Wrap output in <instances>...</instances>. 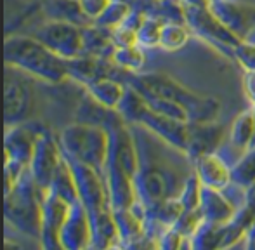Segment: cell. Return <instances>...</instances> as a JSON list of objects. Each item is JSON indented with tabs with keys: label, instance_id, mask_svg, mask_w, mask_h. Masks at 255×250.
I'll return each mask as SVG.
<instances>
[{
	"label": "cell",
	"instance_id": "cell-1",
	"mask_svg": "<svg viewBox=\"0 0 255 250\" xmlns=\"http://www.w3.org/2000/svg\"><path fill=\"white\" fill-rule=\"evenodd\" d=\"M3 61L7 68L30 75L49 85H61L70 80L66 61L33 35H9L3 44Z\"/></svg>",
	"mask_w": 255,
	"mask_h": 250
},
{
	"label": "cell",
	"instance_id": "cell-2",
	"mask_svg": "<svg viewBox=\"0 0 255 250\" xmlns=\"http://www.w3.org/2000/svg\"><path fill=\"white\" fill-rule=\"evenodd\" d=\"M124 82L135 87L139 92H151L181 105L188 112L191 122H215L221 112V103L217 98L200 94L163 71L125 73Z\"/></svg>",
	"mask_w": 255,
	"mask_h": 250
},
{
	"label": "cell",
	"instance_id": "cell-3",
	"mask_svg": "<svg viewBox=\"0 0 255 250\" xmlns=\"http://www.w3.org/2000/svg\"><path fill=\"white\" fill-rule=\"evenodd\" d=\"M45 191L35 183L30 169L9 191H3V216L19 233L40 240L42 203Z\"/></svg>",
	"mask_w": 255,
	"mask_h": 250
},
{
	"label": "cell",
	"instance_id": "cell-4",
	"mask_svg": "<svg viewBox=\"0 0 255 250\" xmlns=\"http://www.w3.org/2000/svg\"><path fill=\"white\" fill-rule=\"evenodd\" d=\"M61 149L66 156L87 163L99 174L106 172L110 130L98 125L75 122L64 127L57 135Z\"/></svg>",
	"mask_w": 255,
	"mask_h": 250
},
{
	"label": "cell",
	"instance_id": "cell-5",
	"mask_svg": "<svg viewBox=\"0 0 255 250\" xmlns=\"http://www.w3.org/2000/svg\"><path fill=\"white\" fill-rule=\"evenodd\" d=\"M66 160L70 163L71 170H73L75 183H77L78 189V198L87 209L91 221L101 216V214L108 212V210H113L108 184L103 174H99L98 170L92 169L87 163H82L78 160L70 158V156H66Z\"/></svg>",
	"mask_w": 255,
	"mask_h": 250
},
{
	"label": "cell",
	"instance_id": "cell-6",
	"mask_svg": "<svg viewBox=\"0 0 255 250\" xmlns=\"http://www.w3.org/2000/svg\"><path fill=\"white\" fill-rule=\"evenodd\" d=\"M31 35L63 59L84 54V26L70 21L49 19L35 28Z\"/></svg>",
	"mask_w": 255,
	"mask_h": 250
},
{
	"label": "cell",
	"instance_id": "cell-7",
	"mask_svg": "<svg viewBox=\"0 0 255 250\" xmlns=\"http://www.w3.org/2000/svg\"><path fill=\"white\" fill-rule=\"evenodd\" d=\"M186 24L191 28L193 35L217 47L222 54H228L231 58L235 47L242 42V38L236 37L224 23H221L208 10V7L186 5Z\"/></svg>",
	"mask_w": 255,
	"mask_h": 250
},
{
	"label": "cell",
	"instance_id": "cell-8",
	"mask_svg": "<svg viewBox=\"0 0 255 250\" xmlns=\"http://www.w3.org/2000/svg\"><path fill=\"white\" fill-rule=\"evenodd\" d=\"M63 149H61L59 139L52 134L49 128H45L38 135L37 146H35L33 158L30 162V172L33 176L35 183L38 184L44 191L51 188L54 176L63 162Z\"/></svg>",
	"mask_w": 255,
	"mask_h": 250
},
{
	"label": "cell",
	"instance_id": "cell-9",
	"mask_svg": "<svg viewBox=\"0 0 255 250\" xmlns=\"http://www.w3.org/2000/svg\"><path fill=\"white\" fill-rule=\"evenodd\" d=\"M45 128H47L45 125H42L40 122H31V120L12 125V127H5L3 162L9 160V162H16L23 167H30L38 135Z\"/></svg>",
	"mask_w": 255,
	"mask_h": 250
},
{
	"label": "cell",
	"instance_id": "cell-10",
	"mask_svg": "<svg viewBox=\"0 0 255 250\" xmlns=\"http://www.w3.org/2000/svg\"><path fill=\"white\" fill-rule=\"evenodd\" d=\"M33 112V89L24 78L5 75L3 87V124L5 127L30 120Z\"/></svg>",
	"mask_w": 255,
	"mask_h": 250
},
{
	"label": "cell",
	"instance_id": "cell-11",
	"mask_svg": "<svg viewBox=\"0 0 255 250\" xmlns=\"http://www.w3.org/2000/svg\"><path fill=\"white\" fill-rule=\"evenodd\" d=\"M170 183L172 179L167 170H163L160 165L144 163L141 160V167H139L134 179L135 196L146 209H149V207L174 196Z\"/></svg>",
	"mask_w": 255,
	"mask_h": 250
},
{
	"label": "cell",
	"instance_id": "cell-12",
	"mask_svg": "<svg viewBox=\"0 0 255 250\" xmlns=\"http://www.w3.org/2000/svg\"><path fill=\"white\" fill-rule=\"evenodd\" d=\"M208 10L236 37L247 40L255 30V5L240 0H208Z\"/></svg>",
	"mask_w": 255,
	"mask_h": 250
},
{
	"label": "cell",
	"instance_id": "cell-13",
	"mask_svg": "<svg viewBox=\"0 0 255 250\" xmlns=\"http://www.w3.org/2000/svg\"><path fill=\"white\" fill-rule=\"evenodd\" d=\"M137 125L148 128L156 137H160L161 141H165L168 146L177 149L182 155H186V151H188L189 122L172 119V117H167L163 113H158L154 110L148 108L144 112V115L141 117Z\"/></svg>",
	"mask_w": 255,
	"mask_h": 250
},
{
	"label": "cell",
	"instance_id": "cell-14",
	"mask_svg": "<svg viewBox=\"0 0 255 250\" xmlns=\"http://www.w3.org/2000/svg\"><path fill=\"white\" fill-rule=\"evenodd\" d=\"M70 210V203L52 189L45 191L42 203V230L40 244L44 249H61V230Z\"/></svg>",
	"mask_w": 255,
	"mask_h": 250
},
{
	"label": "cell",
	"instance_id": "cell-15",
	"mask_svg": "<svg viewBox=\"0 0 255 250\" xmlns=\"http://www.w3.org/2000/svg\"><path fill=\"white\" fill-rule=\"evenodd\" d=\"M92 244V221L84 203H71L68 216L61 230V249L64 250H84L91 249Z\"/></svg>",
	"mask_w": 255,
	"mask_h": 250
},
{
	"label": "cell",
	"instance_id": "cell-16",
	"mask_svg": "<svg viewBox=\"0 0 255 250\" xmlns=\"http://www.w3.org/2000/svg\"><path fill=\"white\" fill-rule=\"evenodd\" d=\"M226 139V130L221 124L215 122H189L188 156L191 162L208 153H217Z\"/></svg>",
	"mask_w": 255,
	"mask_h": 250
},
{
	"label": "cell",
	"instance_id": "cell-17",
	"mask_svg": "<svg viewBox=\"0 0 255 250\" xmlns=\"http://www.w3.org/2000/svg\"><path fill=\"white\" fill-rule=\"evenodd\" d=\"M193 163V172L198 176L200 183L207 188H215L224 191L229 184H233V170L224 160L219 156V153H208Z\"/></svg>",
	"mask_w": 255,
	"mask_h": 250
},
{
	"label": "cell",
	"instance_id": "cell-18",
	"mask_svg": "<svg viewBox=\"0 0 255 250\" xmlns=\"http://www.w3.org/2000/svg\"><path fill=\"white\" fill-rule=\"evenodd\" d=\"M200 210L203 217L212 223L226 224L236 216L238 209L236 205L224 196L222 189L202 186V200H200Z\"/></svg>",
	"mask_w": 255,
	"mask_h": 250
},
{
	"label": "cell",
	"instance_id": "cell-19",
	"mask_svg": "<svg viewBox=\"0 0 255 250\" xmlns=\"http://www.w3.org/2000/svg\"><path fill=\"white\" fill-rule=\"evenodd\" d=\"M75 122L98 125V127H104V128H108V130H111V128L117 127V125L124 124L125 120L122 119V115L117 110L99 105L98 101H94V99L85 92L84 99H82L77 108Z\"/></svg>",
	"mask_w": 255,
	"mask_h": 250
},
{
	"label": "cell",
	"instance_id": "cell-20",
	"mask_svg": "<svg viewBox=\"0 0 255 250\" xmlns=\"http://www.w3.org/2000/svg\"><path fill=\"white\" fill-rule=\"evenodd\" d=\"M125 89H127V84L124 80L115 77H104L89 84L87 87H84V91L99 105L117 110L125 94Z\"/></svg>",
	"mask_w": 255,
	"mask_h": 250
},
{
	"label": "cell",
	"instance_id": "cell-21",
	"mask_svg": "<svg viewBox=\"0 0 255 250\" xmlns=\"http://www.w3.org/2000/svg\"><path fill=\"white\" fill-rule=\"evenodd\" d=\"M229 142L240 155H243L247 149L255 144V110L252 106L233 120L231 130H229Z\"/></svg>",
	"mask_w": 255,
	"mask_h": 250
},
{
	"label": "cell",
	"instance_id": "cell-22",
	"mask_svg": "<svg viewBox=\"0 0 255 250\" xmlns=\"http://www.w3.org/2000/svg\"><path fill=\"white\" fill-rule=\"evenodd\" d=\"M115 42L111 38V30L103 28L99 24H89L84 26V54L94 56V58L111 59L115 51Z\"/></svg>",
	"mask_w": 255,
	"mask_h": 250
},
{
	"label": "cell",
	"instance_id": "cell-23",
	"mask_svg": "<svg viewBox=\"0 0 255 250\" xmlns=\"http://www.w3.org/2000/svg\"><path fill=\"white\" fill-rule=\"evenodd\" d=\"M189 245L195 250L224 249V224L203 219V223L198 226V230L189 238Z\"/></svg>",
	"mask_w": 255,
	"mask_h": 250
},
{
	"label": "cell",
	"instance_id": "cell-24",
	"mask_svg": "<svg viewBox=\"0 0 255 250\" xmlns=\"http://www.w3.org/2000/svg\"><path fill=\"white\" fill-rule=\"evenodd\" d=\"M44 10L51 19H61V21H70L78 26H89L92 24L91 21L85 17L82 12L78 0H45Z\"/></svg>",
	"mask_w": 255,
	"mask_h": 250
},
{
	"label": "cell",
	"instance_id": "cell-25",
	"mask_svg": "<svg viewBox=\"0 0 255 250\" xmlns=\"http://www.w3.org/2000/svg\"><path fill=\"white\" fill-rule=\"evenodd\" d=\"M149 108V105L146 103V98L137 91L135 87L127 84L125 94L122 98L120 105L117 106V112L122 115V119L125 120L128 125H137L141 117L144 115V112Z\"/></svg>",
	"mask_w": 255,
	"mask_h": 250
},
{
	"label": "cell",
	"instance_id": "cell-26",
	"mask_svg": "<svg viewBox=\"0 0 255 250\" xmlns=\"http://www.w3.org/2000/svg\"><path fill=\"white\" fill-rule=\"evenodd\" d=\"M191 37H193V31L186 23L165 21L163 30H161L160 49H163V51H167V52L181 51V49L188 44Z\"/></svg>",
	"mask_w": 255,
	"mask_h": 250
},
{
	"label": "cell",
	"instance_id": "cell-27",
	"mask_svg": "<svg viewBox=\"0 0 255 250\" xmlns=\"http://www.w3.org/2000/svg\"><path fill=\"white\" fill-rule=\"evenodd\" d=\"M111 61L117 64L125 73H141L146 64V54L141 45H125V47H115L111 54Z\"/></svg>",
	"mask_w": 255,
	"mask_h": 250
},
{
	"label": "cell",
	"instance_id": "cell-28",
	"mask_svg": "<svg viewBox=\"0 0 255 250\" xmlns=\"http://www.w3.org/2000/svg\"><path fill=\"white\" fill-rule=\"evenodd\" d=\"M49 189H52L54 193H57V195H59L61 198L66 200L70 205L80 200L78 198V189H77V183H75L73 170H71L66 156H63V162H61L59 169H57L56 176H54V181H52V184Z\"/></svg>",
	"mask_w": 255,
	"mask_h": 250
},
{
	"label": "cell",
	"instance_id": "cell-29",
	"mask_svg": "<svg viewBox=\"0 0 255 250\" xmlns=\"http://www.w3.org/2000/svg\"><path fill=\"white\" fill-rule=\"evenodd\" d=\"M233 184L242 189H250L255 184V144L249 148L231 167Z\"/></svg>",
	"mask_w": 255,
	"mask_h": 250
},
{
	"label": "cell",
	"instance_id": "cell-30",
	"mask_svg": "<svg viewBox=\"0 0 255 250\" xmlns=\"http://www.w3.org/2000/svg\"><path fill=\"white\" fill-rule=\"evenodd\" d=\"M134 10V3L130 0H111L110 5L106 7V10L94 21V24H99L108 30L120 26L125 19L128 17V14Z\"/></svg>",
	"mask_w": 255,
	"mask_h": 250
},
{
	"label": "cell",
	"instance_id": "cell-31",
	"mask_svg": "<svg viewBox=\"0 0 255 250\" xmlns=\"http://www.w3.org/2000/svg\"><path fill=\"white\" fill-rule=\"evenodd\" d=\"M163 23L165 21L160 19V17L146 14L141 28L137 30V45H141L142 49L160 47V38H161V30H163Z\"/></svg>",
	"mask_w": 255,
	"mask_h": 250
},
{
	"label": "cell",
	"instance_id": "cell-32",
	"mask_svg": "<svg viewBox=\"0 0 255 250\" xmlns=\"http://www.w3.org/2000/svg\"><path fill=\"white\" fill-rule=\"evenodd\" d=\"M202 186L198 176L195 172L184 181L181 191L177 193L179 202L182 203L184 210H193V209H200V200H202Z\"/></svg>",
	"mask_w": 255,
	"mask_h": 250
},
{
	"label": "cell",
	"instance_id": "cell-33",
	"mask_svg": "<svg viewBox=\"0 0 255 250\" xmlns=\"http://www.w3.org/2000/svg\"><path fill=\"white\" fill-rule=\"evenodd\" d=\"M203 214L200 209H193V210H184L181 214V217L177 219V223L174 224V228L186 238H191L193 233L198 230V226L203 223Z\"/></svg>",
	"mask_w": 255,
	"mask_h": 250
},
{
	"label": "cell",
	"instance_id": "cell-34",
	"mask_svg": "<svg viewBox=\"0 0 255 250\" xmlns=\"http://www.w3.org/2000/svg\"><path fill=\"white\" fill-rule=\"evenodd\" d=\"M233 59L243 70L255 71V44L250 40H242L233 51Z\"/></svg>",
	"mask_w": 255,
	"mask_h": 250
},
{
	"label": "cell",
	"instance_id": "cell-35",
	"mask_svg": "<svg viewBox=\"0 0 255 250\" xmlns=\"http://www.w3.org/2000/svg\"><path fill=\"white\" fill-rule=\"evenodd\" d=\"M189 238L182 237L175 228H167L163 230L156 238V249H165V250H175V249H186L184 242Z\"/></svg>",
	"mask_w": 255,
	"mask_h": 250
},
{
	"label": "cell",
	"instance_id": "cell-36",
	"mask_svg": "<svg viewBox=\"0 0 255 250\" xmlns=\"http://www.w3.org/2000/svg\"><path fill=\"white\" fill-rule=\"evenodd\" d=\"M111 38H113L117 47H125V45H134L137 44V31L130 28L128 24L122 23L120 26L111 30Z\"/></svg>",
	"mask_w": 255,
	"mask_h": 250
},
{
	"label": "cell",
	"instance_id": "cell-37",
	"mask_svg": "<svg viewBox=\"0 0 255 250\" xmlns=\"http://www.w3.org/2000/svg\"><path fill=\"white\" fill-rule=\"evenodd\" d=\"M111 0H78V5H80L82 12L85 14V17H87L91 23H94L104 10H106Z\"/></svg>",
	"mask_w": 255,
	"mask_h": 250
},
{
	"label": "cell",
	"instance_id": "cell-38",
	"mask_svg": "<svg viewBox=\"0 0 255 250\" xmlns=\"http://www.w3.org/2000/svg\"><path fill=\"white\" fill-rule=\"evenodd\" d=\"M242 85H243V92H245V98L249 99L250 106L255 108V71L243 70Z\"/></svg>",
	"mask_w": 255,
	"mask_h": 250
},
{
	"label": "cell",
	"instance_id": "cell-39",
	"mask_svg": "<svg viewBox=\"0 0 255 250\" xmlns=\"http://www.w3.org/2000/svg\"><path fill=\"white\" fill-rule=\"evenodd\" d=\"M243 240H245V249L255 250V221L252 223V226L249 228V231H247Z\"/></svg>",
	"mask_w": 255,
	"mask_h": 250
},
{
	"label": "cell",
	"instance_id": "cell-40",
	"mask_svg": "<svg viewBox=\"0 0 255 250\" xmlns=\"http://www.w3.org/2000/svg\"><path fill=\"white\" fill-rule=\"evenodd\" d=\"M245 193H247V200H245V202L249 203V205H252L254 209H255V184L250 189H247Z\"/></svg>",
	"mask_w": 255,
	"mask_h": 250
},
{
	"label": "cell",
	"instance_id": "cell-41",
	"mask_svg": "<svg viewBox=\"0 0 255 250\" xmlns=\"http://www.w3.org/2000/svg\"><path fill=\"white\" fill-rule=\"evenodd\" d=\"M184 5H195V7H207L208 0H181Z\"/></svg>",
	"mask_w": 255,
	"mask_h": 250
},
{
	"label": "cell",
	"instance_id": "cell-42",
	"mask_svg": "<svg viewBox=\"0 0 255 250\" xmlns=\"http://www.w3.org/2000/svg\"><path fill=\"white\" fill-rule=\"evenodd\" d=\"M254 110H255V108H254Z\"/></svg>",
	"mask_w": 255,
	"mask_h": 250
}]
</instances>
